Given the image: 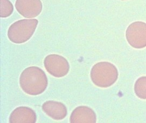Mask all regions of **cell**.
<instances>
[{
    "label": "cell",
    "instance_id": "cell-4",
    "mask_svg": "<svg viewBox=\"0 0 146 123\" xmlns=\"http://www.w3.org/2000/svg\"><path fill=\"white\" fill-rule=\"evenodd\" d=\"M129 44L137 49L146 47V23L135 21L129 25L125 32Z\"/></svg>",
    "mask_w": 146,
    "mask_h": 123
},
{
    "label": "cell",
    "instance_id": "cell-10",
    "mask_svg": "<svg viewBox=\"0 0 146 123\" xmlns=\"http://www.w3.org/2000/svg\"><path fill=\"white\" fill-rule=\"evenodd\" d=\"M135 93L139 98L146 99V76L139 78L134 86Z\"/></svg>",
    "mask_w": 146,
    "mask_h": 123
},
{
    "label": "cell",
    "instance_id": "cell-11",
    "mask_svg": "<svg viewBox=\"0 0 146 123\" xmlns=\"http://www.w3.org/2000/svg\"><path fill=\"white\" fill-rule=\"evenodd\" d=\"M13 6L9 0H1V17L7 18L13 13Z\"/></svg>",
    "mask_w": 146,
    "mask_h": 123
},
{
    "label": "cell",
    "instance_id": "cell-2",
    "mask_svg": "<svg viewBox=\"0 0 146 123\" xmlns=\"http://www.w3.org/2000/svg\"><path fill=\"white\" fill-rule=\"evenodd\" d=\"M118 72L117 67L107 62H98L94 65L90 71V77L94 84L98 87L108 88L117 79Z\"/></svg>",
    "mask_w": 146,
    "mask_h": 123
},
{
    "label": "cell",
    "instance_id": "cell-6",
    "mask_svg": "<svg viewBox=\"0 0 146 123\" xmlns=\"http://www.w3.org/2000/svg\"><path fill=\"white\" fill-rule=\"evenodd\" d=\"M15 7L17 11L25 18L37 17L42 10V3L40 0H17Z\"/></svg>",
    "mask_w": 146,
    "mask_h": 123
},
{
    "label": "cell",
    "instance_id": "cell-9",
    "mask_svg": "<svg viewBox=\"0 0 146 123\" xmlns=\"http://www.w3.org/2000/svg\"><path fill=\"white\" fill-rule=\"evenodd\" d=\"M70 120L71 123H95L96 116L92 108L87 106H79L72 111Z\"/></svg>",
    "mask_w": 146,
    "mask_h": 123
},
{
    "label": "cell",
    "instance_id": "cell-1",
    "mask_svg": "<svg viewBox=\"0 0 146 123\" xmlns=\"http://www.w3.org/2000/svg\"><path fill=\"white\" fill-rule=\"evenodd\" d=\"M20 87L26 94L38 95L43 93L48 84L45 72L40 67L31 66L25 68L19 78Z\"/></svg>",
    "mask_w": 146,
    "mask_h": 123
},
{
    "label": "cell",
    "instance_id": "cell-8",
    "mask_svg": "<svg viewBox=\"0 0 146 123\" xmlns=\"http://www.w3.org/2000/svg\"><path fill=\"white\" fill-rule=\"evenodd\" d=\"M42 108L46 114L55 120H63L67 114L65 105L60 102L47 101L42 104Z\"/></svg>",
    "mask_w": 146,
    "mask_h": 123
},
{
    "label": "cell",
    "instance_id": "cell-7",
    "mask_svg": "<svg viewBox=\"0 0 146 123\" xmlns=\"http://www.w3.org/2000/svg\"><path fill=\"white\" fill-rule=\"evenodd\" d=\"M35 112L29 107L20 106L15 108L9 118L11 123H35L36 121Z\"/></svg>",
    "mask_w": 146,
    "mask_h": 123
},
{
    "label": "cell",
    "instance_id": "cell-3",
    "mask_svg": "<svg viewBox=\"0 0 146 123\" xmlns=\"http://www.w3.org/2000/svg\"><path fill=\"white\" fill-rule=\"evenodd\" d=\"M38 24V20L35 19H24L16 21L8 29V38L14 43L25 42L32 36Z\"/></svg>",
    "mask_w": 146,
    "mask_h": 123
},
{
    "label": "cell",
    "instance_id": "cell-12",
    "mask_svg": "<svg viewBox=\"0 0 146 123\" xmlns=\"http://www.w3.org/2000/svg\"><path fill=\"white\" fill-rule=\"evenodd\" d=\"M121 1H125V0H121Z\"/></svg>",
    "mask_w": 146,
    "mask_h": 123
},
{
    "label": "cell",
    "instance_id": "cell-5",
    "mask_svg": "<svg viewBox=\"0 0 146 123\" xmlns=\"http://www.w3.org/2000/svg\"><path fill=\"white\" fill-rule=\"evenodd\" d=\"M44 65L46 71L55 77H64L70 70L68 61L59 55H48L44 59Z\"/></svg>",
    "mask_w": 146,
    "mask_h": 123
}]
</instances>
